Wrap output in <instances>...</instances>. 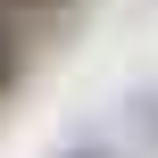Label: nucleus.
<instances>
[{"label": "nucleus", "mask_w": 158, "mask_h": 158, "mask_svg": "<svg viewBox=\"0 0 158 158\" xmlns=\"http://www.w3.org/2000/svg\"><path fill=\"white\" fill-rule=\"evenodd\" d=\"M17 67H25V42H17V25H0V92L17 83Z\"/></svg>", "instance_id": "nucleus-1"}, {"label": "nucleus", "mask_w": 158, "mask_h": 158, "mask_svg": "<svg viewBox=\"0 0 158 158\" xmlns=\"http://www.w3.org/2000/svg\"><path fill=\"white\" fill-rule=\"evenodd\" d=\"M58 0H0V25H33V17H50Z\"/></svg>", "instance_id": "nucleus-2"}, {"label": "nucleus", "mask_w": 158, "mask_h": 158, "mask_svg": "<svg viewBox=\"0 0 158 158\" xmlns=\"http://www.w3.org/2000/svg\"><path fill=\"white\" fill-rule=\"evenodd\" d=\"M75 158H108V150H75Z\"/></svg>", "instance_id": "nucleus-3"}]
</instances>
